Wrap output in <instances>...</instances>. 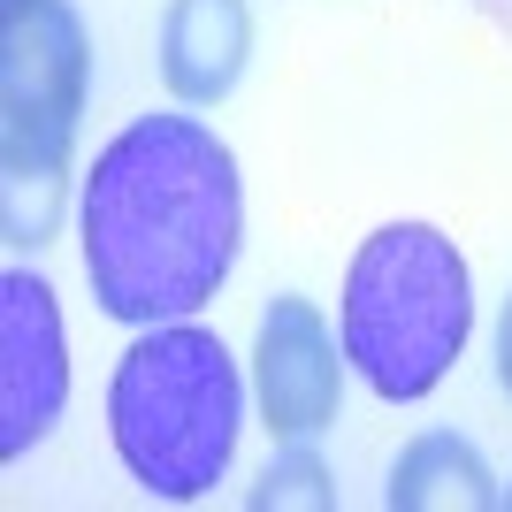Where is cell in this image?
Wrapping results in <instances>:
<instances>
[{"label": "cell", "mask_w": 512, "mask_h": 512, "mask_svg": "<svg viewBox=\"0 0 512 512\" xmlns=\"http://www.w3.org/2000/svg\"><path fill=\"white\" fill-rule=\"evenodd\" d=\"M85 283L107 321H192L245 245L237 153L199 115H138L92 153L77 199Z\"/></svg>", "instance_id": "cell-1"}, {"label": "cell", "mask_w": 512, "mask_h": 512, "mask_svg": "<svg viewBox=\"0 0 512 512\" xmlns=\"http://www.w3.org/2000/svg\"><path fill=\"white\" fill-rule=\"evenodd\" d=\"M237 428H245V383L214 329L153 321L115 360L107 436L146 497H161V505L207 497L237 459Z\"/></svg>", "instance_id": "cell-2"}, {"label": "cell", "mask_w": 512, "mask_h": 512, "mask_svg": "<svg viewBox=\"0 0 512 512\" xmlns=\"http://www.w3.org/2000/svg\"><path fill=\"white\" fill-rule=\"evenodd\" d=\"M474 337L467 253L436 222H383L344 268V360L375 398L413 406Z\"/></svg>", "instance_id": "cell-3"}, {"label": "cell", "mask_w": 512, "mask_h": 512, "mask_svg": "<svg viewBox=\"0 0 512 512\" xmlns=\"http://www.w3.org/2000/svg\"><path fill=\"white\" fill-rule=\"evenodd\" d=\"M92 39L69 0H0V237L46 245L69 199Z\"/></svg>", "instance_id": "cell-4"}, {"label": "cell", "mask_w": 512, "mask_h": 512, "mask_svg": "<svg viewBox=\"0 0 512 512\" xmlns=\"http://www.w3.org/2000/svg\"><path fill=\"white\" fill-rule=\"evenodd\" d=\"M69 406V337L54 283L31 268L0 276V459H23L54 436Z\"/></svg>", "instance_id": "cell-5"}, {"label": "cell", "mask_w": 512, "mask_h": 512, "mask_svg": "<svg viewBox=\"0 0 512 512\" xmlns=\"http://www.w3.org/2000/svg\"><path fill=\"white\" fill-rule=\"evenodd\" d=\"M253 406L268 421L276 444H314L337 428L344 406V360H337V337L321 321L314 299L283 291L268 299L260 314V337H253Z\"/></svg>", "instance_id": "cell-6"}, {"label": "cell", "mask_w": 512, "mask_h": 512, "mask_svg": "<svg viewBox=\"0 0 512 512\" xmlns=\"http://www.w3.org/2000/svg\"><path fill=\"white\" fill-rule=\"evenodd\" d=\"M253 62V8L245 0H169L161 8V85L184 107H222Z\"/></svg>", "instance_id": "cell-7"}, {"label": "cell", "mask_w": 512, "mask_h": 512, "mask_svg": "<svg viewBox=\"0 0 512 512\" xmlns=\"http://www.w3.org/2000/svg\"><path fill=\"white\" fill-rule=\"evenodd\" d=\"M390 512H497L505 505V482L490 474V459L451 436V428H428L398 451L390 467Z\"/></svg>", "instance_id": "cell-8"}, {"label": "cell", "mask_w": 512, "mask_h": 512, "mask_svg": "<svg viewBox=\"0 0 512 512\" xmlns=\"http://www.w3.org/2000/svg\"><path fill=\"white\" fill-rule=\"evenodd\" d=\"M253 512H283V505H314L329 512L337 505V482H329V467L314 459V444H283L276 459H268V474H260V490L245 497Z\"/></svg>", "instance_id": "cell-9"}, {"label": "cell", "mask_w": 512, "mask_h": 512, "mask_svg": "<svg viewBox=\"0 0 512 512\" xmlns=\"http://www.w3.org/2000/svg\"><path fill=\"white\" fill-rule=\"evenodd\" d=\"M497 383L512 398V291H505V314H497Z\"/></svg>", "instance_id": "cell-10"}, {"label": "cell", "mask_w": 512, "mask_h": 512, "mask_svg": "<svg viewBox=\"0 0 512 512\" xmlns=\"http://www.w3.org/2000/svg\"><path fill=\"white\" fill-rule=\"evenodd\" d=\"M474 8H482V16H490L497 31H505V39H512V0H474Z\"/></svg>", "instance_id": "cell-11"}, {"label": "cell", "mask_w": 512, "mask_h": 512, "mask_svg": "<svg viewBox=\"0 0 512 512\" xmlns=\"http://www.w3.org/2000/svg\"><path fill=\"white\" fill-rule=\"evenodd\" d=\"M505 505H512V490H505Z\"/></svg>", "instance_id": "cell-12"}]
</instances>
